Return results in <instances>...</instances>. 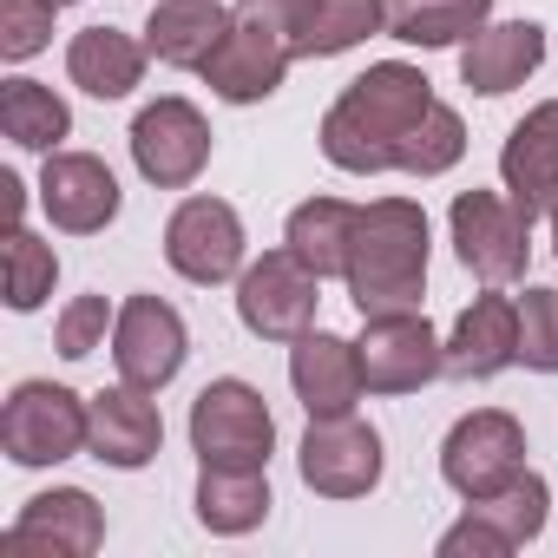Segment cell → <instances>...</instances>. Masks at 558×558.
Segmentation results:
<instances>
[{"label": "cell", "mask_w": 558, "mask_h": 558, "mask_svg": "<svg viewBox=\"0 0 558 558\" xmlns=\"http://www.w3.org/2000/svg\"><path fill=\"white\" fill-rule=\"evenodd\" d=\"M0 191H8V223H21V210H27V191H21V178L8 171V178H0Z\"/></svg>", "instance_id": "d590c367"}, {"label": "cell", "mask_w": 558, "mask_h": 558, "mask_svg": "<svg viewBox=\"0 0 558 558\" xmlns=\"http://www.w3.org/2000/svg\"><path fill=\"white\" fill-rule=\"evenodd\" d=\"M316 8H323V0H236V14H256V21H269L276 34L290 40V53H296L303 27L316 21Z\"/></svg>", "instance_id": "e575fe53"}, {"label": "cell", "mask_w": 558, "mask_h": 558, "mask_svg": "<svg viewBox=\"0 0 558 558\" xmlns=\"http://www.w3.org/2000/svg\"><path fill=\"white\" fill-rule=\"evenodd\" d=\"M362 375L368 395H421L447 375V342L421 310L401 316H362Z\"/></svg>", "instance_id": "8fae6325"}, {"label": "cell", "mask_w": 558, "mask_h": 558, "mask_svg": "<svg viewBox=\"0 0 558 558\" xmlns=\"http://www.w3.org/2000/svg\"><path fill=\"white\" fill-rule=\"evenodd\" d=\"M519 362L538 375H558V290L519 296Z\"/></svg>", "instance_id": "4dcf8cb0"}, {"label": "cell", "mask_w": 558, "mask_h": 558, "mask_svg": "<svg viewBox=\"0 0 558 558\" xmlns=\"http://www.w3.org/2000/svg\"><path fill=\"white\" fill-rule=\"evenodd\" d=\"M53 0H0V60H34L53 40Z\"/></svg>", "instance_id": "d6a6232c"}, {"label": "cell", "mask_w": 558, "mask_h": 558, "mask_svg": "<svg viewBox=\"0 0 558 558\" xmlns=\"http://www.w3.org/2000/svg\"><path fill=\"white\" fill-rule=\"evenodd\" d=\"M119 204H125V191H119V178H112L106 158H93V151H47L40 210H47L53 230L93 236V230H106L119 217Z\"/></svg>", "instance_id": "9a60e30c"}, {"label": "cell", "mask_w": 558, "mask_h": 558, "mask_svg": "<svg viewBox=\"0 0 558 558\" xmlns=\"http://www.w3.org/2000/svg\"><path fill=\"white\" fill-rule=\"evenodd\" d=\"M165 263L197 290L243 276V217L223 197H184L165 223Z\"/></svg>", "instance_id": "7c38bea8"}, {"label": "cell", "mask_w": 558, "mask_h": 558, "mask_svg": "<svg viewBox=\"0 0 558 558\" xmlns=\"http://www.w3.org/2000/svg\"><path fill=\"white\" fill-rule=\"evenodd\" d=\"M545 60V27L538 21H486L466 47H460V80L480 99H499L512 86H525Z\"/></svg>", "instance_id": "ffe728a7"}, {"label": "cell", "mask_w": 558, "mask_h": 558, "mask_svg": "<svg viewBox=\"0 0 558 558\" xmlns=\"http://www.w3.org/2000/svg\"><path fill=\"white\" fill-rule=\"evenodd\" d=\"M519 362V303L486 290L460 310L453 336H447V375L453 381H493Z\"/></svg>", "instance_id": "e0dca14e"}, {"label": "cell", "mask_w": 558, "mask_h": 558, "mask_svg": "<svg viewBox=\"0 0 558 558\" xmlns=\"http://www.w3.org/2000/svg\"><path fill=\"white\" fill-rule=\"evenodd\" d=\"M86 408H93V440H86V453H93L99 466L138 473V466L158 460V447H165V421H158V408L145 401V388L119 381V388L93 395Z\"/></svg>", "instance_id": "ac0fdd59"}, {"label": "cell", "mask_w": 558, "mask_h": 558, "mask_svg": "<svg viewBox=\"0 0 558 558\" xmlns=\"http://www.w3.org/2000/svg\"><path fill=\"white\" fill-rule=\"evenodd\" d=\"M551 250H558V197H551Z\"/></svg>", "instance_id": "8d00e7d4"}, {"label": "cell", "mask_w": 558, "mask_h": 558, "mask_svg": "<svg viewBox=\"0 0 558 558\" xmlns=\"http://www.w3.org/2000/svg\"><path fill=\"white\" fill-rule=\"evenodd\" d=\"M316 303H323V276L290 243L283 250H263L236 276V323L256 342H296V336H310L316 329Z\"/></svg>", "instance_id": "3957f363"}, {"label": "cell", "mask_w": 558, "mask_h": 558, "mask_svg": "<svg viewBox=\"0 0 558 558\" xmlns=\"http://www.w3.org/2000/svg\"><path fill=\"white\" fill-rule=\"evenodd\" d=\"M0 132H8L21 151H60L66 138H73V112H66V99L53 93V86H40V80H8L0 86Z\"/></svg>", "instance_id": "484cf974"}, {"label": "cell", "mask_w": 558, "mask_h": 558, "mask_svg": "<svg viewBox=\"0 0 558 558\" xmlns=\"http://www.w3.org/2000/svg\"><path fill=\"white\" fill-rule=\"evenodd\" d=\"M112 323H119V310H112L106 296H73V303L60 310V323H53V349H60L66 362H86L93 349H106Z\"/></svg>", "instance_id": "1f68e13d"}, {"label": "cell", "mask_w": 558, "mask_h": 558, "mask_svg": "<svg viewBox=\"0 0 558 558\" xmlns=\"http://www.w3.org/2000/svg\"><path fill=\"white\" fill-rule=\"evenodd\" d=\"M184 355H191V329H184V316L165 296L138 290V296L119 303V323H112V368H119V381L158 395V388L178 381Z\"/></svg>", "instance_id": "30bf717a"}, {"label": "cell", "mask_w": 558, "mask_h": 558, "mask_svg": "<svg viewBox=\"0 0 558 558\" xmlns=\"http://www.w3.org/2000/svg\"><path fill=\"white\" fill-rule=\"evenodd\" d=\"M86 440H93V408L60 381H21L0 408V447L14 466H60L86 453Z\"/></svg>", "instance_id": "277c9868"}, {"label": "cell", "mask_w": 558, "mask_h": 558, "mask_svg": "<svg viewBox=\"0 0 558 558\" xmlns=\"http://www.w3.org/2000/svg\"><path fill=\"white\" fill-rule=\"evenodd\" d=\"M466 512H480L512 551L519 545H532L538 532H545V519H551V486L538 480V473H519V480H506L499 493H486V499H466Z\"/></svg>", "instance_id": "83f0119b"}, {"label": "cell", "mask_w": 558, "mask_h": 558, "mask_svg": "<svg viewBox=\"0 0 558 558\" xmlns=\"http://www.w3.org/2000/svg\"><path fill=\"white\" fill-rule=\"evenodd\" d=\"M434 106V80L408 60H381L368 66L362 80L342 86V99L323 112V158L349 178H375V171H395L401 165V145L408 132L427 119Z\"/></svg>", "instance_id": "6da1fadb"}, {"label": "cell", "mask_w": 558, "mask_h": 558, "mask_svg": "<svg viewBox=\"0 0 558 558\" xmlns=\"http://www.w3.org/2000/svg\"><path fill=\"white\" fill-rule=\"evenodd\" d=\"M290 66H296V53H290L283 34H276L269 21H256V14H236L223 47L204 60V86L223 106H263L276 86L290 80Z\"/></svg>", "instance_id": "5bb4252c"}, {"label": "cell", "mask_w": 558, "mask_h": 558, "mask_svg": "<svg viewBox=\"0 0 558 558\" xmlns=\"http://www.w3.org/2000/svg\"><path fill=\"white\" fill-rule=\"evenodd\" d=\"M466 158V119L453 112V106H427V119L408 132V145H401V165L395 171H408V178H440V171H453Z\"/></svg>", "instance_id": "f546056e"}, {"label": "cell", "mask_w": 558, "mask_h": 558, "mask_svg": "<svg viewBox=\"0 0 558 558\" xmlns=\"http://www.w3.org/2000/svg\"><path fill=\"white\" fill-rule=\"evenodd\" d=\"M236 14H223L217 0H158L151 21H145V47L151 60L165 66H184V73H204V60L223 47Z\"/></svg>", "instance_id": "44dd1931"}, {"label": "cell", "mask_w": 558, "mask_h": 558, "mask_svg": "<svg viewBox=\"0 0 558 558\" xmlns=\"http://www.w3.org/2000/svg\"><path fill=\"white\" fill-rule=\"evenodd\" d=\"M447 223H453L460 269H473L486 290H506V283H519V276H525L532 217L512 197H499V191H460L453 210H447Z\"/></svg>", "instance_id": "8992f818"}, {"label": "cell", "mask_w": 558, "mask_h": 558, "mask_svg": "<svg viewBox=\"0 0 558 558\" xmlns=\"http://www.w3.org/2000/svg\"><path fill=\"white\" fill-rule=\"evenodd\" d=\"M375 34H388V8H381V0H323L316 21L296 40V60H336V53H349V47H362Z\"/></svg>", "instance_id": "4316f807"}, {"label": "cell", "mask_w": 558, "mask_h": 558, "mask_svg": "<svg viewBox=\"0 0 558 558\" xmlns=\"http://www.w3.org/2000/svg\"><path fill=\"white\" fill-rule=\"evenodd\" d=\"M290 388L310 414H355V401L368 395L362 375V342H342L329 329H310L290 342Z\"/></svg>", "instance_id": "2e32d148"}, {"label": "cell", "mask_w": 558, "mask_h": 558, "mask_svg": "<svg viewBox=\"0 0 558 558\" xmlns=\"http://www.w3.org/2000/svg\"><path fill=\"white\" fill-rule=\"evenodd\" d=\"M355 210L349 197H303L283 223V243L316 269V276H342L349 269V243H355Z\"/></svg>", "instance_id": "cb8c5ba5"}, {"label": "cell", "mask_w": 558, "mask_h": 558, "mask_svg": "<svg viewBox=\"0 0 558 558\" xmlns=\"http://www.w3.org/2000/svg\"><path fill=\"white\" fill-rule=\"evenodd\" d=\"M132 165L145 184L158 191H191L210 165V119L191 106V99H151L138 119H132Z\"/></svg>", "instance_id": "9c48e42d"}, {"label": "cell", "mask_w": 558, "mask_h": 558, "mask_svg": "<svg viewBox=\"0 0 558 558\" xmlns=\"http://www.w3.org/2000/svg\"><path fill=\"white\" fill-rule=\"evenodd\" d=\"M381 8H388V34L401 47L434 53V47H466L486 27L493 0H381Z\"/></svg>", "instance_id": "d4e9b609"}, {"label": "cell", "mask_w": 558, "mask_h": 558, "mask_svg": "<svg viewBox=\"0 0 558 558\" xmlns=\"http://www.w3.org/2000/svg\"><path fill=\"white\" fill-rule=\"evenodd\" d=\"M381 434L362 414H310V434L296 447V473L316 499H368L381 486Z\"/></svg>", "instance_id": "52a82bcc"}, {"label": "cell", "mask_w": 558, "mask_h": 558, "mask_svg": "<svg viewBox=\"0 0 558 558\" xmlns=\"http://www.w3.org/2000/svg\"><path fill=\"white\" fill-rule=\"evenodd\" d=\"M0 269H8V310H14V316H34V310L53 296V283H60V256H53V243H40L27 223H8Z\"/></svg>", "instance_id": "f1b7e54d"}, {"label": "cell", "mask_w": 558, "mask_h": 558, "mask_svg": "<svg viewBox=\"0 0 558 558\" xmlns=\"http://www.w3.org/2000/svg\"><path fill=\"white\" fill-rule=\"evenodd\" d=\"M519 473H525V427L506 408H473V414H460L447 427V440H440V480L460 499H486V493H499Z\"/></svg>", "instance_id": "ba28073f"}, {"label": "cell", "mask_w": 558, "mask_h": 558, "mask_svg": "<svg viewBox=\"0 0 558 558\" xmlns=\"http://www.w3.org/2000/svg\"><path fill=\"white\" fill-rule=\"evenodd\" d=\"M53 8H73V0H53Z\"/></svg>", "instance_id": "74e56055"}, {"label": "cell", "mask_w": 558, "mask_h": 558, "mask_svg": "<svg viewBox=\"0 0 558 558\" xmlns=\"http://www.w3.org/2000/svg\"><path fill=\"white\" fill-rule=\"evenodd\" d=\"M269 447H276V414L250 381L223 375L191 401V453H197V466H269Z\"/></svg>", "instance_id": "5b68a950"}, {"label": "cell", "mask_w": 558, "mask_h": 558, "mask_svg": "<svg viewBox=\"0 0 558 558\" xmlns=\"http://www.w3.org/2000/svg\"><path fill=\"white\" fill-rule=\"evenodd\" d=\"M269 466H197V525L217 538H243L269 519Z\"/></svg>", "instance_id": "7402d4cb"}, {"label": "cell", "mask_w": 558, "mask_h": 558, "mask_svg": "<svg viewBox=\"0 0 558 558\" xmlns=\"http://www.w3.org/2000/svg\"><path fill=\"white\" fill-rule=\"evenodd\" d=\"M506 551H512V545H506L480 512H466L460 525H447V532H440V558H506Z\"/></svg>", "instance_id": "836d02e7"}, {"label": "cell", "mask_w": 558, "mask_h": 558, "mask_svg": "<svg viewBox=\"0 0 558 558\" xmlns=\"http://www.w3.org/2000/svg\"><path fill=\"white\" fill-rule=\"evenodd\" d=\"M145 60H151V47H138L132 34H119V27H86V34H73V47H66V80H73L80 93H93V99H125V93L145 80Z\"/></svg>", "instance_id": "603a6c76"}, {"label": "cell", "mask_w": 558, "mask_h": 558, "mask_svg": "<svg viewBox=\"0 0 558 558\" xmlns=\"http://www.w3.org/2000/svg\"><path fill=\"white\" fill-rule=\"evenodd\" d=\"M106 545V512L86 486H53V493H34L21 506V519L8 525L0 551L8 558H86Z\"/></svg>", "instance_id": "4fadbf2b"}, {"label": "cell", "mask_w": 558, "mask_h": 558, "mask_svg": "<svg viewBox=\"0 0 558 558\" xmlns=\"http://www.w3.org/2000/svg\"><path fill=\"white\" fill-rule=\"evenodd\" d=\"M427 210L414 197H375L355 210V243H349V303L362 316H401L421 310L427 296Z\"/></svg>", "instance_id": "7a4b0ae2"}, {"label": "cell", "mask_w": 558, "mask_h": 558, "mask_svg": "<svg viewBox=\"0 0 558 558\" xmlns=\"http://www.w3.org/2000/svg\"><path fill=\"white\" fill-rule=\"evenodd\" d=\"M499 184H506V197L525 217L551 210V197H558V99L532 106L506 132V145H499Z\"/></svg>", "instance_id": "d6986e66"}]
</instances>
